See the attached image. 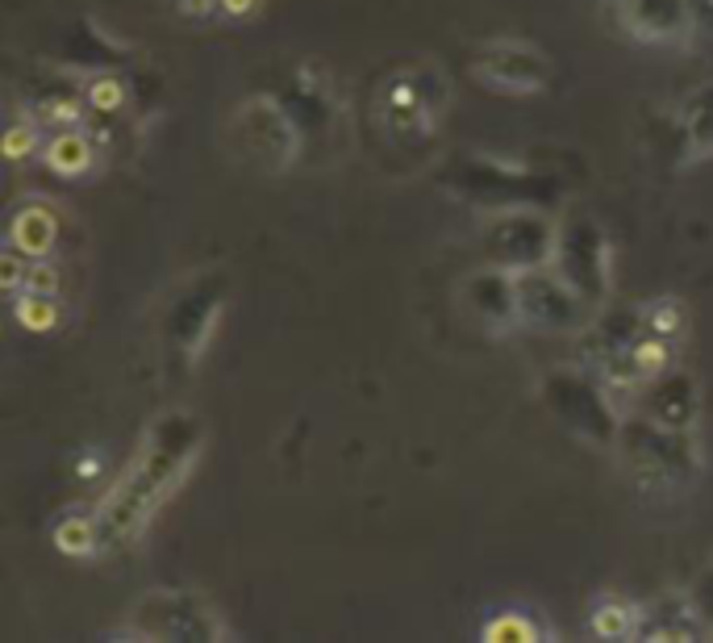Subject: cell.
<instances>
[{"instance_id":"cell-1","label":"cell","mask_w":713,"mask_h":643,"mask_svg":"<svg viewBox=\"0 0 713 643\" xmlns=\"http://www.w3.org/2000/svg\"><path fill=\"white\" fill-rule=\"evenodd\" d=\"M205 452V418L192 409H163L142 430L138 452L126 464V472L113 481L97 514V535H101V556L130 547L147 535V527L158 518L180 484L192 477L196 459Z\"/></svg>"},{"instance_id":"cell-2","label":"cell","mask_w":713,"mask_h":643,"mask_svg":"<svg viewBox=\"0 0 713 643\" xmlns=\"http://www.w3.org/2000/svg\"><path fill=\"white\" fill-rule=\"evenodd\" d=\"M613 452L622 459V468L631 472V481L647 493H688L705 472V452H701V434L680 427H663L647 414H626L622 434L613 443Z\"/></svg>"},{"instance_id":"cell-3","label":"cell","mask_w":713,"mask_h":643,"mask_svg":"<svg viewBox=\"0 0 713 643\" xmlns=\"http://www.w3.org/2000/svg\"><path fill=\"white\" fill-rule=\"evenodd\" d=\"M443 188L450 197L480 205V210H509V205H551L559 197V185L551 176L534 172L530 163L513 160V155H484V151H468L459 160L443 167Z\"/></svg>"},{"instance_id":"cell-4","label":"cell","mask_w":713,"mask_h":643,"mask_svg":"<svg viewBox=\"0 0 713 643\" xmlns=\"http://www.w3.org/2000/svg\"><path fill=\"white\" fill-rule=\"evenodd\" d=\"M126 631L117 640L133 643H226L234 631L201 590H147L126 610Z\"/></svg>"},{"instance_id":"cell-5","label":"cell","mask_w":713,"mask_h":643,"mask_svg":"<svg viewBox=\"0 0 713 643\" xmlns=\"http://www.w3.org/2000/svg\"><path fill=\"white\" fill-rule=\"evenodd\" d=\"M543 405L555 414L559 427H568V434H576L593 447H609L622 434V409L613 405V389H609L601 373L593 364H576V368H555L543 376L538 384Z\"/></svg>"},{"instance_id":"cell-6","label":"cell","mask_w":713,"mask_h":643,"mask_svg":"<svg viewBox=\"0 0 713 643\" xmlns=\"http://www.w3.org/2000/svg\"><path fill=\"white\" fill-rule=\"evenodd\" d=\"M450 84L430 63H409L380 88L375 122L393 147H425L438 135V122L447 113Z\"/></svg>"},{"instance_id":"cell-7","label":"cell","mask_w":713,"mask_h":643,"mask_svg":"<svg viewBox=\"0 0 713 643\" xmlns=\"http://www.w3.org/2000/svg\"><path fill=\"white\" fill-rule=\"evenodd\" d=\"M230 142H234L238 160L259 167V172H289L305 151V130L296 126L280 97H251L234 109L230 117Z\"/></svg>"},{"instance_id":"cell-8","label":"cell","mask_w":713,"mask_h":643,"mask_svg":"<svg viewBox=\"0 0 713 643\" xmlns=\"http://www.w3.org/2000/svg\"><path fill=\"white\" fill-rule=\"evenodd\" d=\"M555 226L543 205H509V210H493L484 230H480V251L493 268L505 272H530L547 268L555 255Z\"/></svg>"},{"instance_id":"cell-9","label":"cell","mask_w":713,"mask_h":643,"mask_svg":"<svg viewBox=\"0 0 713 643\" xmlns=\"http://www.w3.org/2000/svg\"><path fill=\"white\" fill-rule=\"evenodd\" d=\"M551 268L559 272L593 310H606L609 293H613V251H609L606 230H601L593 217H568V222L559 226Z\"/></svg>"},{"instance_id":"cell-10","label":"cell","mask_w":713,"mask_h":643,"mask_svg":"<svg viewBox=\"0 0 713 643\" xmlns=\"http://www.w3.org/2000/svg\"><path fill=\"white\" fill-rule=\"evenodd\" d=\"M472 76L497 97H538L551 84V59L526 38H488L475 47Z\"/></svg>"},{"instance_id":"cell-11","label":"cell","mask_w":713,"mask_h":643,"mask_svg":"<svg viewBox=\"0 0 713 643\" xmlns=\"http://www.w3.org/2000/svg\"><path fill=\"white\" fill-rule=\"evenodd\" d=\"M601 9H606L609 26L638 47L672 51V47H685L697 34L692 0H601Z\"/></svg>"},{"instance_id":"cell-12","label":"cell","mask_w":713,"mask_h":643,"mask_svg":"<svg viewBox=\"0 0 713 643\" xmlns=\"http://www.w3.org/2000/svg\"><path fill=\"white\" fill-rule=\"evenodd\" d=\"M226 301H230L226 276H201L171 301L163 326H167V343L184 364H196L205 355L209 339L217 335V322L226 314Z\"/></svg>"},{"instance_id":"cell-13","label":"cell","mask_w":713,"mask_h":643,"mask_svg":"<svg viewBox=\"0 0 713 643\" xmlns=\"http://www.w3.org/2000/svg\"><path fill=\"white\" fill-rule=\"evenodd\" d=\"M518 297H522V326L543 330V335L581 330V326H588V314H593V305L551 264L518 272Z\"/></svg>"},{"instance_id":"cell-14","label":"cell","mask_w":713,"mask_h":643,"mask_svg":"<svg viewBox=\"0 0 713 643\" xmlns=\"http://www.w3.org/2000/svg\"><path fill=\"white\" fill-rule=\"evenodd\" d=\"M276 97L296 117V126L305 130V138L330 135V126L339 122V84L326 72V63H317V59L301 63Z\"/></svg>"},{"instance_id":"cell-15","label":"cell","mask_w":713,"mask_h":643,"mask_svg":"<svg viewBox=\"0 0 713 643\" xmlns=\"http://www.w3.org/2000/svg\"><path fill=\"white\" fill-rule=\"evenodd\" d=\"M463 305L488 335H509L522 326V297H518V272L480 268L463 280Z\"/></svg>"},{"instance_id":"cell-16","label":"cell","mask_w":713,"mask_h":643,"mask_svg":"<svg viewBox=\"0 0 713 643\" xmlns=\"http://www.w3.org/2000/svg\"><path fill=\"white\" fill-rule=\"evenodd\" d=\"M638 414L655 418L663 427L697 430L701 427V384L685 368H667L663 376H651L638 389Z\"/></svg>"},{"instance_id":"cell-17","label":"cell","mask_w":713,"mask_h":643,"mask_svg":"<svg viewBox=\"0 0 713 643\" xmlns=\"http://www.w3.org/2000/svg\"><path fill=\"white\" fill-rule=\"evenodd\" d=\"M710 622L701 618L692 593H663L655 602H642V618H638V643H697L710 640Z\"/></svg>"},{"instance_id":"cell-18","label":"cell","mask_w":713,"mask_h":643,"mask_svg":"<svg viewBox=\"0 0 713 643\" xmlns=\"http://www.w3.org/2000/svg\"><path fill=\"white\" fill-rule=\"evenodd\" d=\"M4 242L26 251L29 260H51L54 247H59V214H54L47 201H26L17 205L9 217V230Z\"/></svg>"},{"instance_id":"cell-19","label":"cell","mask_w":713,"mask_h":643,"mask_svg":"<svg viewBox=\"0 0 713 643\" xmlns=\"http://www.w3.org/2000/svg\"><path fill=\"white\" fill-rule=\"evenodd\" d=\"M38 160L51 167L54 176H63V180H79V176H88L97 163H101V151H97V142L88 130H54L47 138V147H42V155Z\"/></svg>"},{"instance_id":"cell-20","label":"cell","mask_w":713,"mask_h":643,"mask_svg":"<svg viewBox=\"0 0 713 643\" xmlns=\"http://www.w3.org/2000/svg\"><path fill=\"white\" fill-rule=\"evenodd\" d=\"M638 618H642V606L631 602V597H617V593H601L588 610V627L593 635L601 640H634L638 635Z\"/></svg>"},{"instance_id":"cell-21","label":"cell","mask_w":713,"mask_h":643,"mask_svg":"<svg viewBox=\"0 0 713 643\" xmlns=\"http://www.w3.org/2000/svg\"><path fill=\"white\" fill-rule=\"evenodd\" d=\"M480 640L484 643H543L551 640V631H547V622L534 615V610H522V606H513V610H501V615L484 618V627H480Z\"/></svg>"},{"instance_id":"cell-22","label":"cell","mask_w":713,"mask_h":643,"mask_svg":"<svg viewBox=\"0 0 713 643\" xmlns=\"http://www.w3.org/2000/svg\"><path fill=\"white\" fill-rule=\"evenodd\" d=\"M54 547L72 560H92L101 556V535H97V514H67L54 522Z\"/></svg>"},{"instance_id":"cell-23","label":"cell","mask_w":713,"mask_h":643,"mask_svg":"<svg viewBox=\"0 0 713 643\" xmlns=\"http://www.w3.org/2000/svg\"><path fill=\"white\" fill-rule=\"evenodd\" d=\"M79 92H84V105L92 109V113H101V117H113V113H122L126 101H130V88L126 80L117 76V72H88L84 84H79Z\"/></svg>"},{"instance_id":"cell-24","label":"cell","mask_w":713,"mask_h":643,"mask_svg":"<svg viewBox=\"0 0 713 643\" xmlns=\"http://www.w3.org/2000/svg\"><path fill=\"white\" fill-rule=\"evenodd\" d=\"M680 126L688 138V155H713V88L692 97L680 113Z\"/></svg>"},{"instance_id":"cell-25","label":"cell","mask_w":713,"mask_h":643,"mask_svg":"<svg viewBox=\"0 0 713 643\" xmlns=\"http://www.w3.org/2000/svg\"><path fill=\"white\" fill-rule=\"evenodd\" d=\"M638 318H642V330L647 335H660V339H680L685 335V305L676 301V297H655V301H647L642 310H638Z\"/></svg>"},{"instance_id":"cell-26","label":"cell","mask_w":713,"mask_h":643,"mask_svg":"<svg viewBox=\"0 0 713 643\" xmlns=\"http://www.w3.org/2000/svg\"><path fill=\"white\" fill-rule=\"evenodd\" d=\"M42 122L29 113V117H22V122H13L9 130H4V160L9 163H26L34 160V155H42Z\"/></svg>"},{"instance_id":"cell-27","label":"cell","mask_w":713,"mask_h":643,"mask_svg":"<svg viewBox=\"0 0 713 643\" xmlns=\"http://www.w3.org/2000/svg\"><path fill=\"white\" fill-rule=\"evenodd\" d=\"M13 314H17V322H22L26 330L47 335V330L59 326V301L42 293H22V297H13Z\"/></svg>"},{"instance_id":"cell-28","label":"cell","mask_w":713,"mask_h":643,"mask_svg":"<svg viewBox=\"0 0 713 643\" xmlns=\"http://www.w3.org/2000/svg\"><path fill=\"white\" fill-rule=\"evenodd\" d=\"M634 355H638V368L642 376L651 380V376H663L667 368H676V351H672V339H660V335H638V343H634Z\"/></svg>"},{"instance_id":"cell-29","label":"cell","mask_w":713,"mask_h":643,"mask_svg":"<svg viewBox=\"0 0 713 643\" xmlns=\"http://www.w3.org/2000/svg\"><path fill=\"white\" fill-rule=\"evenodd\" d=\"M29 268H34V260H29L26 251H17V247L4 242V251H0V285H4V293L9 297L26 293Z\"/></svg>"},{"instance_id":"cell-30","label":"cell","mask_w":713,"mask_h":643,"mask_svg":"<svg viewBox=\"0 0 713 643\" xmlns=\"http://www.w3.org/2000/svg\"><path fill=\"white\" fill-rule=\"evenodd\" d=\"M59 285H63V272L54 268L51 260H34V268H29V285H26V293L59 297Z\"/></svg>"},{"instance_id":"cell-31","label":"cell","mask_w":713,"mask_h":643,"mask_svg":"<svg viewBox=\"0 0 713 643\" xmlns=\"http://www.w3.org/2000/svg\"><path fill=\"white\" fill-rule=\"evenodd\" d=\"M692 602H697V610H701V618L710 622V631H713V564L710 568H701V577L692 581Z\"/></svg>"},{"instance_id":"cell-32","label":"cell","mask_w":713,"mask_h":643,"mask_svg":"<svg viewBox=\"0 0 713 643\" xmlns=\"http://www.w3.org/2000/svg\"><path fill=\"white\" fill-rule=\"evenodd\" d=\"M180 13L192 17V22H209L221 13V0H180Z\"/></svg>"},{"instance_id":"cell-33","label":"cell","mask_w":713,"mask_h":643,"mask_svg":"<svg viewBox=\"0 0 713 643\" xmlns=\"http://www.w3.org/2000/svg\"><path fill=\"white\" fill-rule=\"evenodd\" d=\"M259 4H264V0H221V17H234V22H242V17H251Z\"/></svg>"},{"instance_id":"cell-34","label":"cell","mask_w":713,"mask_h":643,"mask_svg":"<svg viewBox=\"0 0 713 643\" xmlns=\"http://www.w3.org/2000/svg\"><path fill=\"white\" fill-rule=\"evenodd\" d=\"M97 468H101V459H97V456H84V464H79V477H92Z\"/></svg>"}]
</instances>
